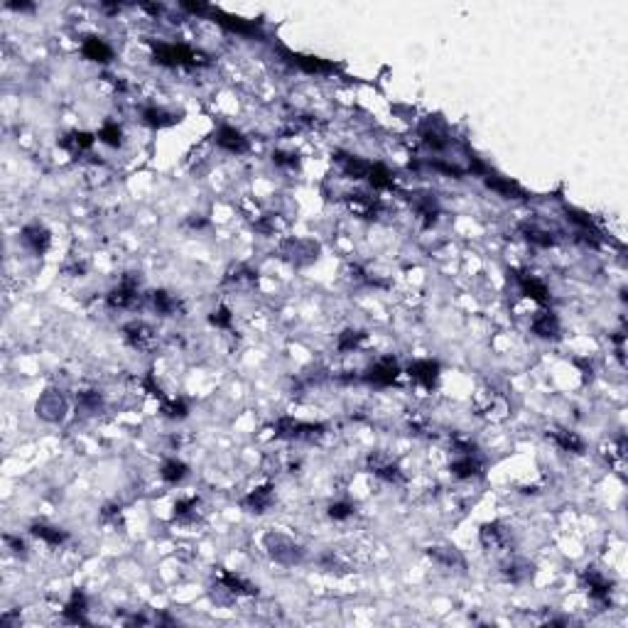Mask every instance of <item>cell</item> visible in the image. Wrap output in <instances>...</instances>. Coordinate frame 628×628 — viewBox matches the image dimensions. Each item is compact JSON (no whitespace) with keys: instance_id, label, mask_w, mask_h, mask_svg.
I'll return each instance as SVG.
<instances>
[{"instance_id":"1","label":"cell","mask_w":628,"mask_h":628,"mask_svg":"<svg viewBox=\"0 0 628 628\" xmlns=\"http://www.w3.org/2000/svg\"><path fill=\"white\" fill-rule=\"evenodd\" d=\"M152 52H155V62L163 64V67H202V64H207V56L187 45L157 42V45H152Z\"/></svg>"},{"instance_id":"2","label":"cell","mask_w":628,"mask_h":628,"mask_svg":"<svg viewBox=\"0 0 628 628\" xmlns=\"http://www.w3.org/2000/svg\"><path fill=\"white\" fill-rule=\"evenodd\" d=\"M275 435L285 439H304V442H312V439L322 437L324 435V425H312V422H300L292 420V417H282L275 425Z\"/></svg>"},{"instance_id":"3","label":"cell","mask_w":628,"mask_h":628,"mask_svg":"<svg viewBox=\"0 0 628 628\" xmlns=\"http://www.w3.org/2000/svg\"><path fill=\"white\" fill-rule=\"evenodd\" d=\"M265 547H268L270 557L278 560V562H282V565H295V562H300V557H302V552H300L297 545L292 543L290 538H285V535H280V533L265 535Z\"/></svg>"},{"instance_id":"4","label":"cell","mask_w":628,"mask_h":628,"mask_svg":"<svg viewBox=\"0 0 628 628\" xmlns=\"http://www.w3.org/2000/svg\"><path fill=\"white\" fill-rule=\"evenodd\" d=\"M138 285H140V280H138L133 273H128L123 280H121V285L111 290V295H108V307L111 309L133 307V304L138 302Z\"/></svg>"},{"instance_id":"5","label":"cell","mask_w":628,"mask_h":628,"mask_svg":"<svg viewBox=\"0 0 628 628\" xmlns=\"http://www.w3.org/2000/svg\"><path fill=\"white\" fill-rule=\"evenodd\" d=\"M282 56L287 62L300 67L307 74H334L337 72V64L329 62V59H322V56H312V54H300V52H290V50H280Z\"/></svg>"},{"instance_id":"6","label":"cell","mask_w":628,"mask_h":628,"mask_svg":"<svg viewBox=\"0 0 628 628\" xmlns=\"http://www.w3.org/2000/svg\"><path fill=\"white\" fill-rule=\"evenodd\" d=\"M280 251H282V258L290 260V263L307 265V263H312V260L317 258L320 248H317V243H312V241H300V238H290V241L282 243Z\"/></svg>"},{"instance_id":"7","label":"cell","mask_w":628,"mask_h":628,"mask_svg":"<svg viewBox=\"0 0 628 628\" xmlns=\"http://www.w3.org/2000/svg\"><path fill=\"white\" fill-rule=\"evenodd\" d=\"M398 376H400L398 361L395 359H381L366 370L364 378L368 383H373V386H390V383H395V378Z\"/></svg>"},{"instance_id":"8","label":"cell","mask_w":628,"mask_h":628,"mask_svg":"<svg viewBox=\"0 0 628 628\" xmlns=\"http://www.w3.org/2000/svg\"><path fill=\"white\" fill-rule=\"evenodd\" d=\"M216 145L221 147V150L226 152H233V155H243V152H248V138L241 133V130L231 128V125H221L219 130H216Z\"/></svg>"},{"instance_id":"9","label":"cell","mask_w":628,"mask_h":628,"mask_svg":"<svg viewBox=\"0 0 628 628\" xmlns=\"http://www.w3.org/2000/svg\"><path fill=\"white\" fill-rule=\"evenodd\" d=\"M209 15H211L213 20H216V23L221 25V28L229 30V32L243 34V37H255V34H258V25L251 23V20H243V17L226 15V12L216 10V8H209Z\"/></svg>"},{"instance_id":"10","label":"cell","mask_w":628,"mask_h":628,"mask_svg":"<svg viewBox=\"0 0 628 628\" xmlns=\"http://www.w3.org/2000/svg\"><path fill=\"white\" fill-rule=\"evenodd\" d=\"M513 278H516L518 287H521V292L525 295V297L535 300L538 304H547L550 302V290L545 282H540L535 275L530 273H513Z\"/></svg>"},{"instance_id":"11","label":"cell","mask_w":628,"mask_h":628,"mask_svg":"<svg viewBox=\"0 0 628 628\" xmlns=\"http://www.w3.org/2000/svg\"><path fill=\"white\" fill-rule=\"evenodd\" d=\"M346 204L356 216H361V219H376L378 211H381V202H378L376 196L364 194V191H353V194H348Z\"/></svg>"},{"instance_id":"12","label":"cell","mask_w":628,"mask_h":628,"mask_svg":"<svg viewBox=\"0 0 628 628\" xmlns=\"http://www.w3.org/2000/svg\"><path fill=\"white\" fill-rule=\"evenodd\" d=\"M123 334H125V342L130 344L133 348H140V351H150L155 346V334L147 324L143 322H133V324L123 326Z\"/></svg>"},{"instance_id":"13","label":"cell","mask_w":628,"mask_h":628,"mask_svg":"<svg viewBox=\"0 0 628 628\" xmlns=\"http://www.w3.org/2000/svg\"><path fill=\"white\" fill-rule=\"evenodd\" d=\"M23 243L32 253L42 255V253H47V248H50L52 236H50V231H47L42 224H30V226H25V229H23Z\"/></svg>"},{"instance_id":"14","label":"cell","mask_w":628,"mask_h":628,"mask_svg":"<svg viewBox=\"0 0 628 628\" xmlns=\"http://www.w3.org/2000/svg\"><path fill=\"white\" fill-rule=\"evenodd\" d=\"M408 376L412 378V381H417L420 386L425 388H432L435 383H437L439 378V364L437 361H415V364L408 366Z\"/></svg>"},{"instance_id":"15","label":"cell","mask_w":628,"mask_h":628,"mask_svg":"<svg viewBox=\"0 0 628 628\" xmlns=\"http://www.w3.org/2000/svg\"><path fill=\"white\" fill-rule=\"evenodd\" d=\"M483 182H486L488 189H494L496 194L505 196V199H525V189H523L518 182L513 180H505V177H499V174H491L488 172L486 177H483Z\"/></svg>"},{"instance_id":"16","label":"cell","mask_w":628,"mask_h":628,"mask_svg":"<svg viewBox=\"0 0 628 628\" xmlns=\"http://www.w3.org/2000/svg\"><path fill=\"white\" fill-rule=\"evenodd\" d=\"M64 410H67V408H64V398L59 395V392H54V390L45 392V395H42V400L37 403V415L45 417V420H50V422L62 420Z\"/></svg>"},{"instance_id":"17","label":"cell","mask_w":628,"mask_h":628,"mask_svg":"<svg viewBox=\"0 0 628 628\" xmlns=\"http://www.w3.org/2000/svg\"><path fill=\"white\" fill-rule=\"evenodd\" d=\"M510 543V533L501 523H486L481 525V545L486 550H505Z\"/></svg>"},{"instance_id":"18","label":"cell","mask_w":628,"mask_h":628,"mask_svg":"<svg viewBox=\"0 0 628 628\" xmlns=\"http://www.w3.org/2000/svg\"><path fill=\"white\" fill-rule=\"evenodd\" d=\"M584 582H587L589 596H592V599L601 601V604H609V594H611V582H609L604 574H599L596 569H587V572H584Z\"/></svg>"},{"instance_id":"19","label":"cell","mask_w":628,"mask_h":628,"mask_svg":"<svg viewBox=\"0 0 628 628\" xmlns=\"http://www.w3.org/2000/svg\"><path fill=\"white\" fill-rule=\"evenodd\" d=\"M273 501H275L273 486L265 483V486L255 488V491H251V494L243 499V508H248L251 513H265V510L273 505Z\"/></svg>"},{"instance_id":"20","label":"cell","mask_w":628,"mask_h":628,"mask_svg":"<svg viewBox=\"0 0 628 628\" xmlns=\"http://www.w3.org/2000/svg\"><path fill=\"white\" fill-rule=\"evenodd\" d=\"M412 207H415V211L422 216V221H425V226H432L437 224V216H439V204L437 199L432 194H412Z\"/></svg>"},{"instance_id":"21","label":"cell","mask_w":628,"mask_h":628,"mask_svg":"<svg viewBox=\"0 0 628 628\" xmlns=\"http://www.w3.org/2000/svg\"><path fill=\"white\" fill-rule=\"evenodd\" d=\"M481 461L477 459V454H461L459 459H454L449 464V471L454 474L457 479H474V477H481Z\"/></svg>"},{"instance_id":"22","label":"cell","mask_w":628,"mask_h":628,"mask_svg":"<svg viewBox=\"0 0 628 628\" xmlns=\"http://www.w3.org/2000/svg\"><path fill=\"white\" fill-rule=\"evenodd\" d=\"M530 329L540 339H557L560 337V320L552 312H540L530 324Z\"/></svg>"},{"instance_id":"23","label":"cell","mask_w":628,"mask_h":628,"mask_svg":"<svg viewBox=\"0 0 628 628\" xmlns=\"http://www.w3.org/2000/svg\"><path fill=\"white\" fill-rule=\"evenodd\" d=\"M94 143H96V135L84 133V130H74V133L64 135L62 140H59V145H62L64 150H69L74 157H76V155H81V152L91 150V145H94Z\"/></svg>"},{"instance_id":"24","label":"cell","mask_w":628,"mask_h":628,"mask_svg":"<svg viewBox=\"0 0 628 628\" xmlns=\"http://www.w3.org/2000/svg\"><path fill=\"white\" fill-rule=\"evenodd\" d=\"M81 52H84L86 59H91V62H111L113 59V50L103 42L101 37H86V42L81 45Z\"/></svg>"},{"instance_id":"25","label":"cell","mask_w":628,"mask_h":628,"mask_svg":"<svg viewBox=\"0 0 628 628\" xmlns=\"http://www.w3.org/2000/svg\"><path fill=\"white\" fill-rule=\"evenodd\" d=\"M216 582H219V587H224L226 592H231V594H246V596L258 594V587H253V584L246 582L243 577H236L233 572H221Z\"/></svg>"},{"instance_id":"26","label":"cell","mask_w":628,"mask_h":628,"mask_svg":"<svg viewBox=\"0 0 628 628\" xmlns=\"http://www.w3.org/2000/svg\"><path fill=\"white\" fill-rule=\"evenodd\" d=\"M550 437L555 439L557 447H562L565 452H572V454H584V449H587V444H584V439L579 437L577 432L552 430V432H550Z\"/></svg>"},{"instance_id":"27","label":"cell","mask_w":628,"mask_h":628,"mask_svg":"<svg viewBox=\"0 0 628 628\" xmlns=\"http://www.w3.org/2000/svg\"><path fill=\"white\" fill-rule=\"evenodd\" d=\"M370 469H373V474H376L378 479H383V481H390V483H400V481H403L400 466L392 464V461L381 459V457H370Z\"/></svg>"},{"instance_id":"28","label":"cell","mask_w":628,"mask_h":628,"mask_svg":"<svg viewBox=\"0 0 628 628\" xmlns=\"http://www.w3.org/2000/svg\"><path fill=\"white\" fill-rule=\"evenodd\" d=\"M150 302H152V307H155V312L163 314V317H174V314L182 309V304L177 302V300H174L169 292H165V290H155V292H152Z\"/></svg>"},{"instance_id":"29","label":"cell","mask_w":628,"mask_h":628,"mask_svg":"<svg viewBox=\"0 0 628 628\" xmlns=\"http://www.w3.org/2000/svg\"><path fill=\"white\" fill-rule=\"evenodd\" d=\"M339 163H342L344 174H346V177H351V180H368L370 163H366V160H361V157H353V155L339 157Z\"/></svg>"},{"instance_id":"30","label":"cell","mask_w":628,"mask_h":628,"mask_svg":"<svg viewBox=\"0 0 628 628\" xmlns=\"http://www.w3.org/2000/svg\"><path fill=\"white\" fill-rule=\"evenodd\" d=\"M180 118L174 116V113L165 111V108H157V106H150L143 111V123L150 125V128H167V125L177 123Z\"/></svg>"},{"instance_id":"31","label":"cell","mask_w":628,"mask_h":628,"mask_svg":"<svg viewBox=\"0 0 628 628\" xmlns=\"http://www.w3.org/2000/svg\"><path fill=\"white\" fill-rule=\"evenodd\" d=\"M420 138H422V143H425V145L430 147V150H435V152L447 150V145H449L444 130H439L437 125H432V123L422 125V128H420Z\"/></svg>"},{"instance_id":"32","label":"cell","mask_w":628,"mask_h":628,"mask_svg":"<svg viewBox=\"0 0 628 628\" xmlns=\"http://www.w3.org/2000/svg\"><path fill=\"white\" fill-rule=\"evenodd\" d=\"M64 618L72 623H86V596L84 592H74L72 599H69L67 609H64Z\"/></svg>"},{"instance_id":"33","label":"cell","mask_w":628,"mask_h":628,"mask_svg":"<svg viewBox=\"0 0 628 628\" xmlns=\"http://www.w3.org/2000/svg\"><path fill=\"white\" fill-rule=\"evenodd\" d=\"M30 533L34 535V538L45 540L47 545H62L67 543V530H59V527H50V525H42V523H34L32 527H30Z\"/></svg>"},{"instance_id":"34","label":"cell","mask_w":628,"mask_h":628,"mask_svg":"<svg viewBox=\"0 0 628 628\" xmlns=\"http://www.w3.org/2000/svg\"><path fill=\"white\" fill-rule=\"evenodd\" d=\"M530 574H533V565L525 560H510L503 565V577L513 584L523 582V579H527Z\"/></svg>"},{"instance_id":"35","label":"cell","mask_w":628,"mask_h":628,"mask_svg":"<svg viewBox=\"0 0 628 628\" xmlns=\"http://www.w3.org/2000/svg\"><path fill=\"white\" fill-rule=\"evenodd\" d=\"M521 233L527 243H533V246H540V248H550V246H555L557 243L555 236L547 233V231H543V229H538V226H527V224L521 226Z\"/></svg>"},{"instance_id":"36","label":"cell","mask_w":628,"mask_h":628,"mask_svg":"<svg viewBox=\"0 0 628 628\" xmlns=\"http://www.w3.org/2000/svg\"><path fill=\"white\" fill-rule=\"evenodd\" d=\"M427 555L444 567H464V560H461V555L454 547H430Z\"/></svg>"},{"instance_id":"37","label":"cell","mask_w":628,"mask_h":628,"mask_svg":"<svg viewBox=\"0 0 628 628\" xmlns=\"http://www.w3.org/2000/svg\"><path fill=\"white\" fill-rule=\"evenodd\" d=\"M368 182H370V187H373V189H392V187H395L392 172L386 167V165H370Z\"/></svg>"},{"instance_id":"38","label":"cell","mask_w":628,"mask_h":628,"mask_svg":"<svg viewBox=\"0 0 628 628\" xmlns=\"http://www.w3.org/2000/svg\"><path fill=\"white\" fill-rule=\"evenodd\" d=\"M187 474H189V469H187V464L180 459H167L163 464V469H160V477H163V481H167V483H180Z\"/></svg>"},{"instance_id":"39","label":"cell","mask_w":628,"mask_h":628,"mask_svg":"<svg viewBox=\"0 0 628 628\" xmlns=\"http://www.w3.org/2000/svg\"><path fill=\"white\" fill-rule=\"evenodd\" d=\"M565 213H567V219L582 229V236H599V231H596L594 221H592V216H589V213L579 211V209H569V207L565 209Z\"/></svg>"},{"instance_id":"40","label":"cell","mask_w":628,"mask_h":628,"mask_svg":"<svg viewBox=\"0 0 628 628\" xmlns=\"http://www.w3.org/2000/svg\"><path fill=\"white\" fill-rule=\"evenodd\" d=\"M364 342H366V334H364V331L346 329V331L342 334V337H339L337 346H339V351H342V353H348V351H356V348H359Z\"/></svg>"},{"instance_id":"41","label":"cell","mask_w":628,"mask_h":628,"mask_svg":"<svg viewBox=\"0 0 628 628\" xmlns=\"http://www.w3.org/2000/svg\"><path fill=\"white\" fill-rule=\"evenodd\" d=\"M101 143H106V145L111 147H121V143H123V130H121V125L118 123H106L101 130H98V135H96Z\"/></svg>"},{"instance_id":"42","label":"cell","mask_w":628,"mask_h":628,"mask_svg":"<svg viewBox=\"0 0 628 628\" xmlns=\"http://www.w3.org/2000/svg\"><path fill=\"white\" fill-rule=\"evenodd\" d=\"M258 280V275L253 273V270H248L246 265H238L236 270H231L229 275H226V280L224 282H229V285H253V282Z\"/></svg>"},{"instance_id":"43","label":"cell","mask_w":628,"mask_h":628,"mask_svg":"<svg viewBox=\"0 0 628 628\" xmlns=\"http://www.w3.org/2000/svg\"><path fill=\"white\" fill-rule=\"evenodd\" d=\"M163 412L169 420H185L189 415V408L185 400H163Z\"/></svg>"},{"instance_id":"44","label":"cell","mask_w":628,"mask_h":628,"mask_svg":"<svg viewBox=\"0 0 628 628\" xmlns=\"http://www.w3.org/2000/svg\"><path fill=\"white\" fill-rule=\"evenodd\" d=\"M209 322H211L213 326H219V329H231V324H233V314H231V309L226 307V304H221V307H216L211 314H209Z\"/></svg>"},{"instance_id":"45","label":"cell","mask_w":628,"mask_h":628,"mask_svg":"<svg viewBox=\"0 0 628 628\" xmlns=\"http://www.w3.org/2000/svg\"><path fill=\"white\" fill-rule=\"evenodd\" d=\"M78 408L86 410V412H96V410L101 408V395H98L96 390L78 392Z\"/></svg>"},{"instance_id":"46","label":"cell","mask_w":628,"mask_h":628,"mask_svg":"<svg viewBox=\"0 0 628 628\" xmlns=\"http://www.w3.org/2000/svg\"><path fill=\"white\" fill-rule=\"evenodd\" d=\"M196 508H199V501H196V499L177 501V505H174V518H180V521H185V518H191L196 513Z\"/></svg>"},{"instance_id":"47","label":"cell","mask_w":628,"mask_h":628,"mask_svg":"<svg viewBox=\"0 0 628 628\" xmlns=\"http://www.w3.org/2000/svg\"><path fill=\"white\" fill-rule=\"evenodd\" d=\"M273 163L278 167H285V169H297L300 167V160L295 152H282V150H275L273 152Z\"/></svg>"},{"instance_id":"48","label":"cell","mask_w":628,"mask_h":628,"mask_svg":"<svg viewBox=\"0 0 628 628\" xmlns=\"http://www.w3.org/2000/svg\"><path fill=\"white\" fill-rule=\"evenodd\" d=\"M351 516H353V505L348 501H337V503L329 505V518H334V521H346Z\"/></svg>"},{"instance_id":"49","label":"cell","mask_w":628,"mask_h":628,"mask_svg":"<svg viewBox=\"0 0 628 628\" xmlns=\"http://www.w3.org/2000/svg\"><path fill=\"white\" fill-rule=\"evenodd\" d=\"M432 167L439 169V172H444V174H452V177H461V174H464L457 165H447V163H432Z\"/></svg>"},{"instance_id":"50","label":"cell","mask_w":628,"mask_h":628,"mask_svg":"<svg viewBox=\"0 0 628 628\" xmlns=\"http://www.w3.org/2000/svg\"><path fill=\"white\" fill-rule=\"evenodd\" d=\"M6 540L12 545V550H15L17 555H25V543H23V540H15V538H6Z\"/></svg>"},{"instance_id":"51","label":"cell","mask_w":628,"mask_h":628,"mask_svg":"<svg viewBox=\"0 0 628 628\" xmlns=\"http://www.w3.org/2000/svg\"><path fill=\"white\" fill-rule=\"evenodd\" d=\"M8 8H12V10H32L34 6H30V3H8Z\"/></svg>"},{"instance_id":"52","label":"cell","mask_w":628,"mask_h":628,"mask_svg":"<svg viewBox=\"0 0 628 628\" xmlns=\"http://www.w3.org/2000/svg\"><path fill=\"white\" fill-rule=\"evenodd\" d=\"M189 226H194V229H202V226H207V221H204V219H189Z\"/></svg>"}]
</instances>
